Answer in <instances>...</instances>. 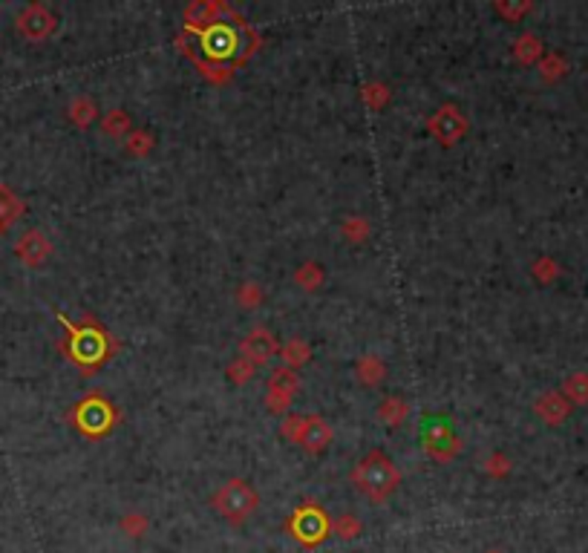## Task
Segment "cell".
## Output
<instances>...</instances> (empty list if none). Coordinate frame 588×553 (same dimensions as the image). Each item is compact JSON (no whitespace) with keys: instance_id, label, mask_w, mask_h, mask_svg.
Listing matches in <instances>:
<instances>
[{"instance_id":"obj_9","label":"cell","mask_w":588,"mask_h":553,"mask_svg":"<svg viewBox=\"0 0 588 553\" xmlns=\"http://www.w3.org/2000/svg\"><path fill=\"white\" fill-rule=\"evenodd\" d=\"M76 421L87 435H102L113 427V407L102 398H87L76 410Z\"/></svg>"},{"instance_id":"obj_4","label":"cell","mask_w":588,"mask_h":553,"mask_svg":"<svg viewBox=\"0 0 588 553\" xmlns=\"http://www.w3.org/2000/svg\"><path fill=\"white\" fill-rule=\"evenodd\" d=\"M289 533L298 539L303 548H314L326 542L332 536V522L326 519V513L321 505H303L300 510H294V516L289 519Z\"/></svg>"},{"instance_id":"obj_33","label":"cell","mask_w":588,"mask_h":553,"mask_svg":"<svg viewBox=\"0 0 588 553\" xmlns=\"http://www.w3.org/2000/svg\"><path fill=\"white\" fill-rule=\"evenodd\" d=\"M562 72H566V64H562L559 55H548V61L539 64V76H543L545 81H557Z\"/></svg>"},{"instance_id":"obj_14","label":"cell","mask_w":588,"mask_h":553,"mask_svg":"<svg viewBox=\"0 0 588 553\" xmlns=\"http://www.w3.org/2000/svg\"><path fill=\"white\" fill-rule=\"evenodd\" d=\"M23 216V199H18L6 184H0V233H6Z\"/></svg>"},{"instance_id":"obj_15","label":"cell","mask_w":588,"mask_h":553,"mask_svg":"<svg viewBox=\"0 0 588 553\" xmlns=\"http://www.w3.org/2000/svg\"><path fill=\"white\" fill-rule=\"evenodd\" d=\"M410 415V403L404 398H384L381 403H378V421L387 424V427H401L404 421H407Z\"/></svg>"},{"instance_id":"obj_5","label":"cell","mask_w":588,"mask_h":553,"mask_svg":"<svg viewBox=\"0 0 588 553\" xmlns=\"http://www.w3.org/2000/svg\"><path fill=\"white\" fill-rule=\"evenodd\" d=\"M468 116L461 113L456 104H441L436 113L427 121V130L433 133V139L441 147H453L456 142H461L468 136Z\"/></svg>"},{"instance_id":"obj_34","label":"cell","mask_w":588,"mask_h":553,"mask_svg":"<svg viewBox=\"0 0 588 553\" xmlns=\"http://www.w3.org/2000/svg\"><path fill=\"white\" fill-rule=\"evenodd\" d=\"M485 473H487V476H494V478L508 476V473H510V461L496 452V456H490V459L485 461Z\"/></svg>"},{"instance_id":"obj_12","label":"cell","mask_w":588,"mask_h":553,"mask_svg":"<svg viewBox=\"0 0 588 553\" xmlns=\"http://www.w3.org/2000/svg\"><path fill=\"white\" fill-rule=\"evenodd\" d=\"M534 412L539 415V421H545L548 427H557L568 418L571 403L562 392H545V395H539V401L534 403Z\"/></svg>"},{"instance_id":"obj_10","label":"cell","mask_w":588,"mask_h":553,"mask_svg":"<svg viewBox=\"0 0 588 553\" xmlns=\"http://www.w3.org/2000/svg\"><path fill=\"white\" fill-rule=\"evenodd\" d=\"M15 254L27 268H41L49 256H53V242H49V237L44 231L32 228L15 242Z\"/></svg>"},{"instance_id":"obj_1","label":"cell","mask_w":588,"mask_h":553,"mask_svg":"<svg viewBox=\"0 0 588 553\" xmlns=\"http://www.w3.org/2000/svg\"><path fill=\"white\" fill-rule=\"evenodd\" d=\"M349 478L361 496L375 501V505H384L401 484V470L392 464V459L384 450H370L358 464L352 467Z\"/></svg>"},{"instance_id":"obj_11","label":"cell","mask_w":588,"mask_h":553,"mask_svg":"<svg viewBox=\"0 0 588 553\" xmlns=\"http://www.w3.org/2000/svg\"><path fill=\"white\" fill-rule=\"evenodd\" d=\"M332 427H329L326 418L321 415H306V427H303V435H300V447L309 452V456H317L323 452L329 444H332Z\"/></svg>"},{"instance_id":"obj_24","label":"cell","mask_w":588,"mask_h":553,"mask_svg":"<svg viewBox=\"0 0 588 553\" xmlns=\"http://www.w3.org/2000/svg\"><path fill=\"white\" fill-rule=\"evenodd\" d=\"M562 395L574 403H588V375L585 372H577L566 380V386H562Z\"/></svg>"},{"instance_id":"obj_2","label":"cell","mask_w":588,"mask_h":553,"mask_svg":"<svg viewBox=\"0 0 588 553\" xmlns=\"http://www.w3.org/2000/svg\"><path fill=\"white\" fill-rule=\"evenodd\" d=\"M211 508L228 525H245L260 508V493L245 478H228L211 496Z\"/></svg>"},{"instance_id":"obj_35","label":"cell","mask_w":588,"mask_h":553,"mask_svg":"<svg viewBox=\"0 0 588 553\" xmlns=\"http://www.w3.org/2000/svg\"><path fill=\"white\" fill-rule=\"evenodd\" d=\"M494 9L499 12L502 18H508V20H519V18L525 15V12L531 9V4H517V6H513V4H505V0H502V4H494Z\"/></svg>"},{"instance_id":"obj_31","label":"cell","mask_w":588,"mask_h":553,"mask_svg":"<svg viewBox=\"0 0 588 553\" xmlns=\"http://www.w3.org/2000/svg\"><path fill=\"white\" fill-rule=\"evenodd\" d=\"M303 427H306V415H298V412H289L283 418V424H280V435L286 441H294V444H300V435H303Z\"/></svg>"},{"instance_id":"obj_36","label":"cell","mask_w":588,"mask_h":553,"mask_svg":"<svg viewBox=\"0 0 588 553\" xmlns=\"http://www.w3.org/2000/svg\"><path fill=\"white\" fill-rule=\"evenodd\" d=\"M534 274H536V280H539V282H548V280H554L557 268H554V263H551V260H536V265H534Z\"/></svg>"},{"instance_id":"obj_27","label":"cell","mask_w":588,"mask_h":553,"mask_svg":"<svg viewBox=\"0 0 588 553\" xmlns=\"http://www.w3.org/2000/svg\"><path fill=\"white\" fill-rule=\"evenodd\" d=\"M216 12H219V6H211V4H202V0H196V4H191L188 12H185V23H191V27L211 23Z\"/></svg>"},{"instance_id":"obj_19","label":"cell","mask_w":588,"mask_h":553,"mask_svg":"<svg viewBox=\"0 0 588 553\" xmlns=\"http://www.w3.org/2000/svg\"><path fill=\"white\" fill-rule=\"evenodd\" d=\"M513 55H517L519 64H534V61L543 55V41L536 38V35H519L517 41H513Z\"/></svg>"},{"instance_id":"obj_37","label":"cell","mask_w":588,"mask_h":553,"mask_svg":"<svg viewBox=\"0 0 588 553\" xmlns=\"http://www.w3.org/2000/svg\"><path fill=\"white\" fill-rule=\"evenodd\" d=\"M487 553H502V550H487Z\"/></svg>"},{"instance_id":"obj_26","label":"cell","mask_w":588,"mask_h":553,"mask_svg":"<svg viewBox=\"0 0 588 553\" xmlns=\"http://www.w3.org/2000/svg\"><path fill=\"white\" fill-rule=\"evenodd\" d=\"M125 147H127L130 156L144 159L147 153L153 150V136H151V133H144V130H133L130 136L125 139Z\"/></svg>"},{"instance_id":"obj_32","label":"cell","mask_w":588,"mask_h":553,"mask_svg":"<svg viewBox=\"0 0 588 553\" xmlns=\"http://www.w3.org/2000/svg\"><path fill=\"white\" fill-rule=\"evenodd\" d=\"M361 98H363V104H370L372 110H381L389 102V87H384V84H366L361 90Z\"/></svg>"},{"instance_id":"obj_22","label":"cell","mask_w":588,"mask_h":553,"mask_svg":"<svg viewBox=\"0 0 588 553\" xmlns=\"http://www.w3.org/2000/svg\"><path fill=\"white\" fill-rule=\"evenodd\" d=\"M294 282H298L303 291H317L323 286V268L317 263H303L298 272H294Z\"/></svg>"},{"instance_id":"obj_16","label":"cell","mask_w":588,"mask_h":553,"mask_svg":"<svg viewBox=\"0 0 588 553\" xmlns=\"http://www.w3.org/2000/svg\"><path fill=\"white\" fill-rule=\"evenodd\" d=\"M67 116H69V121H72L76 127L87 130L93 121H95V116H98L95 102H93V98H87V95H76V98L69 102V107H67Z\"/></svg>"},{"instance_id":"obj_17","label":"cell","mask_w":588,"mask_h":553,"mask_svg":"<svg viewBox=\"0 0 588 553\" xmlns=\"http://www.w3.org/2000/svg\"><path fill=\"white\" fill-rule=\"evenodd\" d=\"M102 133L110 139H127L133 133V121L125 110H110L102 116Z\"/></svg>"},{"instance_id":"obj_21","label":"cell","mask_w":588,"mask_h":553,"mask_svg":"<svg viewBox=\"0 0 588 553\" xmlns=\"http://www.w3.org/2000/svg\"><path fill=\"white\" fill-rule=\"evenodd\" d=\"M231 46H234V35H231L225 27H214L205 32V49L211 55H225V53H231Z\"/></svg>"},{"instance_id":"obj_13","label":"cell","mask_w":588,"mask_h":553,"mask_svg":"<svg viewBox=\"0 0 588 553\" xmlns=\"http://www.w3.org/2000/svg\"><path fill=\"white\" fill-rule=\"evenodd\" d=\"M355 378L363 386H381L387 378V363L378 354H363V358L355 361Z\"/></svg>"},{"instance_id":"obj_6","label":"cell","mask_w":588,"mask_h":553,"mask_svg":"<svg viewBox=\"0 0 588 553\" xmlns=\"http://www.w3.org/2000/svg\"><path fill=\"white\" fill-rule=\"evenodd\" d=\"M298 392H300V375L289 366L274 369L265 384V410L274 415H289V407Z\"/></svg>"},{"instance_id":"obj_28","label":"cell","mask_w":588,"mask_h":553,"mask_svg":"<svg viewBox=\"0 0 588 553\" xmlns=\"http://www.w3.org/2000/svg\"><path fill=\"white\" fill-rule=\"evenodd\" d=\"M340 231L349 242H363L366 237H370V223H366L363 216H349L347 223L340 225Z\"/></svg>"},{"instance_id":"obj_20","label":"cell","mask_w":588,"mask_h":553,"mask_svg":"<svg viewBox=\"0 0 588 553\" xmlns=\"http://www.w3.org/2000/svg\"><path fill=\"white\" fill-rule=\"evenodd\" d=\"M280 358L286 361L289 369H300L306 361L312 358V349H309V343H306V340L294 337V340L286 343V346H280Z\"/></svg>"},{"instance_id":"obj_23","label":"cell","mask_w":588,"mask_h":553,"mask_svg":"<svg viewBox=\"0 0 588 553\" xmlns=\"http://www.w3.org/2000/svg\"><path fill=\"white\" fill-rule=\"evenodd\" d=\"M332 533H335L338 539H343V542H352V539H358V536L363 533V525H361L358 516L343 513L340 519L332 522Z\"/></svg>"},{"instance_id":"obj_30","label":"cell","mask_w":588,"mask_h":553,"mask_svg":"<svg viewBox=\"0 0 588 553\" xmlns=\"http://www.w3.org/2000/svg\"><path fill=\"white\" fill-rule=\"evenodd\" d=\"M121 531H125V536H130V539H142L147 531H151V522H147L142 513L133 510L121 519Z\"/></svg>"},{"instance_id":"obj_8","label":"cell","mask_w":588,"mask_h":553,"mask_svg":"<svg viewBox=\"0 0 588 553\" xmlns=\"http://www.w3.org/2000/svg\"><path fill=\"white\" fill-rule=\"evenodd\" d=\"M277 352H280V343L274 337V331H268L265 326L251 329L249 335L242 337V343H240V358H245L254 366L268 363Z\"/></svg>"},{"instance_id":"obj_3","label":"cell","mask_w":588,"mask_h":553,"mask_svg":"<svg viewBox=\"0 0 588 553\" xmlns=\"http://www.w3.org/2000/svg\"><path fill=\"white\" fill-rule=\"evenodd\" d=\"M421 450L438 464H447L461 452V438L447 415H427L419 429Z\"/></svg>"},{"instance_id":"obj_29","label":"cell","mask_w":588,"mask_h":553,"mask_svg":"<svg viewBox=\"0 0 588 553\" xmlns=\"http://www.w3.org/2000/svg\"><path fill=\"white\" fill-rule=\"evenodd\" d=\"M225 375H228L231 384L242 386V384H249V380L254 378V363H249L245 358H237V361H231V363H228Z\"/></svg>"},{"instance_id":"obj_25","label":"cell","mask_w":588,"mask_h":553,"mask_svg":"<svg viewBox=\"0 0 588 553\" xmlns=\"http://www.w3.org/2000/svg\"><path fill=\"white\" fill-rule=\"evenodd\" d=\"M237 303L240 309H260L263 305V289L257 286V282H242V286L237 289Z\"/></svg>"},{"instance_id":"obj_18","label":"cell","mask_w":588,"mask_h":553,"mask_svg":"<svg viewBox=\"0 0 588 553\" xmlns=\"http://www.w3.org/2000/svg\"><path fill=\"white\" fill-rule=\"evenodd\" d=\"M72 349H76V358L84 361V363L98 361L104 354L102 340H98V335H93V331H81V335L76 337V343H72Z\"/></svg>"},{"instance_id":"obj_7","label":"cell","mask_w":588,"mask_h":553,"mask_svg":"<svg viewBox=\"0 0 588 553\" xmlns=\"http://www.w3.org/2000/svg\"><path fill=\"white\" fill-rule=\"evenodd\" d=\"M15 27L27 41H46L49 35L55 32L58 18L53 15V9H46L44 4H29L18 12Z\"/></svg>"}]
</instances>
